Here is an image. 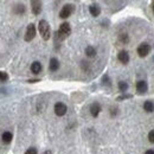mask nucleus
I'll list each match as a JSON object with an SVG mask.
<instances>
[{"mask_svg": "<svg viewBox=\"0 0 154 154\" xmlns=\"http://www.w3.org/2000/svg\"><path fill=\"white\" fill-rule=\"evenodd\" d=\"M148 140H149V142L154 143V129L149 132V134H148Z\"/></svg>", "mask_w": 154, "mask_h": 154, "instance_id": "23", "label": "nucleus"}, {"mask_svg": "<svg viewBox=\"0 0 154 154\" xmlns=\"http://www.w3.org/2000/svg\"><path fill=\"white\" fill-rule=\"evenodd\" d=\"M1 139H2V141L5 143H10L12 141V139H13V135H12L11 132H4L2 135H1Z\"/></svg>", "mask_w": 154, "mask_h": 154, "instance_id": "14", "label": "nucleus"}, {"mask_svg": "<svg viewBox=\"0 0 154 154\" xmlns=\"http://www.w3.org/2000/svg\"><path fill=\"white\" fill-rule=\"evenodd\" d=\"M31 10H32V13L35 16H38L39 13L42 12V2L38 1V0L31 1Z\"/></svg>", "mask_w": 154, "mask_h": 154, "instance_id": "7", "label": "nucleus"}, {"mask_svg": "<svg viewBox=\"0 0 154 154\" xmlns=\"http://www.w3.org/2000/svg\"><path fill=\"white\" fill-rule=\"evenodd\" d=\"M71 33V27H70V24L69 23H63L60 24L59 29H58V32L56 33V39L57 40H64L66 37H69Z\"/></svg>", "mask_w": 154, "mask_h": 154, "instance_id": "1", "label": "nucleus"}, {"mask_svg": "<svg viewBox=\"0 0 154 154\" xmlns=\"http://www.w3.org/2000/svg\"><path fill=\"white\" fill-rule=\"evenodd\" d=\"M66 110H68V108H66V106L63 102H57L55 104V114L57 116L65 115L66 114Z\"/></svg>", "mask_w": 154, "mask_h": 154, "instance_id": "6", "label": "nucleus"}, {"mask_svg": "<svg viewBox=\"0 0 154 154\" xmlns=\"http://www.w3.org/2000/svg\"><path fill=\"white\" fill-rule=\"evenodd\" d=\"M119 89H120L121 93H125V91H127V89H128V84H127L126 82L121 81V82L119 83Z\"/></svg>", "mask_w": 154, "mask_h": 154, "instance_id": "17", "label": "nucleus"}, {"mask_svg": "<svg viewBox=\"0 0 154 154\" xmlns=\"http://www.w3.org/2000/svg\"><path fill=\"white\" fill-rule=\"evenodd\" d=\"M36 26L35 24H29L27 29H26V33H25V40L26 42H31L32 39L36 37Z\"/></svg>", "mask_w": 154, "mask_h": 154, "instance_id": "4", "label": "nucleus"}, {"mask_svg": "<svg viewBox=\"0 0 154 154\" xmlns=\"http://www.w3.org/2000/svg\"><path fill=\"white\" fill-rule=\"evenodd\" d=\"M148 89V85H147V82L146 81H139L136 83V91L137 94H145Z\"/></svg>", "mask_w": 154, "mask_h": 154, "instance_id": "8", "label": "nucleus"}, {"mask_svg": "<svg viewBox=\"0 0 154 154\" xmlns=\"http://www.w3.org/2000/svg\"><path fill=\"white\" fill-rule=\"evenodd\" d=\"M145 154H154V151H153V149H149V151H147Z\"/></svg>", "mask_w": 154, "mask_h": 154, "instance_id": "26", "label": "nucleus"}, {"mask_svg": "<svg viewBox=\"0 0 154 154\" xmlns=\"http://www.w3.org/2000/svg\"><path fill=\"white\" fill-rule=\"evenodd\" d=\"M85 55H87L88 57H95V56H96V50H95L93 46H88V48L85 49Z\"/></svg>", "mask_w": 154, "mask_h": 154, "instance_id": "16", "label": "nucleus"}, {"mask_svg": "<svg viewBox=\"0 0 154 154\" xmlns=\"http://www.w3.org/2000/svg\"><path fill=\"white\" fill-rule=\"evenodd\" d=\"M29 82H30V83H36V82H39V79H30Z\"/></svg>", "mask_w": 154, "mask_h": 154, "instance_id": "25", "label": "nucleus"}, {"mask_svg": "<svg viewBox=\"0 0 154 154\" xmlns=\"http://www.w3.org/2000/svg\"><path fill=\"white\" fill-rule=\"evenodd\" d=\"M14 12H16L17 14H21V13H24V12H25V6H24V5H21V4L17 5V6H16V8H14Z\"/></svg>", "mask_w": 154, "mask_h": 154, "instance_id": "18", "label": "nucleus"}, {"mask_svg": "<svg viewBox=\"0 0 154 154\" xmlns=\"http://www.w3.org/2000/svg\"><path fill=\"white\" fill-rule=\"evenodd\" d=\"M38 30L42 38L44 39V40H49L50 39V37H51V30H50V25H49V23L46 20L43 19L39 21Z\"/></svg>", "mask_w": 154, "mask_h": 154, "instance_id": "2", "label": "nucleus"}, {"mask_svg": "<svg viewBox=\"0 0 154 154\" xmlns=\"http://www.w3.org/2000/svg\"><path fill=\"white\" fill-rule=\"evenodd\" d=\"M143 109H145L146 112H148V113L153 112L154 110V103L152 102V101H146V102L143 103Z\"/></svg>", "mask_w": 154, "mask_h": 154, "instance_id": "15", "label": "nucleus"}, {"mask_svg": "<svg viewBox=\"0 0 154 154\" xmlns=\"http://www.w3.org/2000/svg\"><path fill=\"white\" fill-rule=\"evenodd\" d=\"M74 10H75L74 5H69V4H68V5H64L63 8H62L60 12H59V17L63 18V19H65V18H68V17H70V16L72 14Z\"/></svg>", "mask_w": 154, "mask_h": 154, "instance_id": "3", "label": "nucleus"}, {"mask_svg": "<svg viewBox=\"0 0 154 154\" xmlns=\"http://www.w3.org/2000/svg\"><path fill=\"white\" fill-rule=\"evenodd\" d=\"M25 154H37V148H35V147H30V148L25 152Z\"/></svg>", "mask_w": 154, "mask_h": 154, "instance_id": "22", "label": "nucleus"}, {"mask_svg": "<svg viewBox=\"0 0 154 154\" xmlns=\"http://www.w3.org/2000/svg\"><path fill=\"white\" fill-rule=\"evenodd\" d=\"M149 51H151V46L148 44H146V43L140 44L139 48H137V55L140 57H146L149 54Z\"/></svg>", "mask_w": 154, "mask_h": 154, "instance_id": "5", "label": "nucleus"}, {"mask_svg": "<svg viewBox=\"0 0 154 154\" xmlns=\"http://www.w3.org/2000/svg\"><path fill=\"white\" fill-rule=\"evenodd\" d=\"M100 112H101V106L97 102H94L90 106V113H91V115L94 116V117H97L98 114H100Z\"/></svg>", "mask_w": 154, "mask_h": 154, "instance_id": "11", "label": "nucleus"}, {"mask_svg": "<svg viewBox=\"0 0 154 154\" xmlns=\"http://www.w3.org/2000/svg\"><path fill=\"white\" fill-rule=\"evenodd\" d=\"M102 83H103V85H106V87H110V85H112V82H110L108 75H104V76L102 77Z\"/></svg>", "mask_w": 154, "mask_h": 154, "instance_id": "19", "label": "nucleus"}, {"mask_svg": "<svg viewBox=\"0 0 154 154\" xmlns=\"http://www.w3.org/2000/svg\"><path fill=\"white\" fill-rule=\"evenodd\" d=\"M89 12L93 17H98L100 13H101V7L97 4H93V5L89 6Z\"/></svg>", "mask_w": 154, "mask_h": 154, "instance_id": "10", "label": "nucleus"}, {"mask_svg": "<svg viewBox=\"0 0 154 154\" xmlns=\"http://www.w3.org/2000/svg\"><path fill=\"white\" fill-rule=\"evenodd\" d=\"M31 71L33 72V74H39L40 71H42V64L39 63V62H33L32 64H31Z\"/></svg>", "mask_w": 154, "mask_h": 154, "instance_id": "13", "label": "nucleus"}, {"mask_svg": "<svg viewBox=\"0 0 154 154\" xmlns=\"http://www.w3.org/2000/svg\"><path fill=\"white\" fill-rule=\"evenodd\" d=\"M49 69H50V71H57L58 69H59V62H58L57 58H51L50 59Z\"/></svg>", "mask_w": 154, "mask_h": 154, "instance_id": "12", "label": "nucleus"}, {"mask_svg": "<svg viewBox=\"0 0 154 154\" xmlns=\"http://www.w3.org/2000/svg\"><path fill=\"white\" fill-rule=\"evenodd\" d=\"M132 97V95H122V96L117 97V101H122V100H127V98H131Z\"/></svg>", "mask_w": 154, "mask_h": 154, "instance_id": "24", "label": "nucleus"}, {"mask_svg": "<svg viewBox=\"0 0 154 154\" xmlns=\"http://www.w3.org/2000/svg\"><path fill=\"white\" fill-rule=\"evenodd\" d=\"M8 79V75L5 71H0V82H5Z\"/></svg>", "mask_w": 154, "mask_h": 154, "instance_id": "21", "label": "nucleus"}, {"mask_svg": "<svg viewBox=\"0 0 154 154\" xmlns=\"http://www.w3.org/2000/svg\"><path fill=\"white\" fill-rule=\"evenodd\" d=\"M119 40H120L121 43H123V44H127V43H128V40H129V38H128V35H126V33L121 35V36L119 37Z\"/></svg>", "mask_w": 154, "mask_h": 154, "instance_id": "20", "label": "nucleus"}, {"mask_svg": "<svg viewBox=\"0 0 154 154\" xmlns=\"http://www.w3.org/2000/svg\"><path fill=\"white\" fill-rule=\"evenodd\" d=\"M42 154H52V152H51V151H45L44 153H42Z\"/></svg>", "mask_w": 154, "mask_h": 154, "instance_id": "27", "label": "nucleus"}, {"mask_svg": "<svg viewBox=\"0 0 154 154\" xmlns=\"http://www.w3.org/2000/svg\"><path fill=\"white\" fill-rule=\"evenodd\" d=\"M152 6H153V12H154V2L152 4Z\"/></svg>", "mask_w": 154, "mask_h": 154, "instance_id": "28", "label": "nucleus"}, {"mask_svg": "<svg viewBox=\"0 0 154 154\" xmlns=\"http://www.w3.org/2000/svg\"><path fill=\"white\" fill-rule=\"evenodd\" d=\"M117 58H119V60H120L122 64H127V63L129 62V54H128L126 50H122V51L119 52Z\"/></svg>", "mask_w": 154, "mask_h": 154, "instance_id": "9", "label": "nucleus"}]
</instances>
